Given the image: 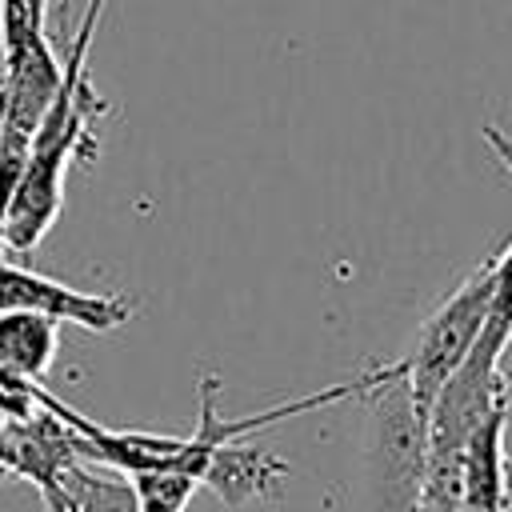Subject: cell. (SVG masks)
<instances>
[{"instance_id":"30bf717a","label":"cell","mask_w":512,"mask_h":512,"mask_svg":"<svg viewBox=\"0 0 512 512\" xmlns=\"http://www.w3.org/2000/svg\"><path fill=\"white\" fill-rule=\"evenodd\" d=\"M496 380H500V396L508 408V436H512V320H508V332H504V344L496 356Z\"/></svg>"},{"instance_id":"8fae6325","label":"cell","mask_w":512,"mask_h":512,"mask_svg":"<svg viewBox=\"0 0 512 512\" xmlns=\"http://www.w3.org/2000/svg\"><path fill=\"white\" fill-rule=\"evenodd\" d=\"M492 272H496V304L512 308V244L500 256H492Z\"/></svg>"},{"instance_id":"277c9868","label":"cell","mask_w":512,"mask_h":512,"mask_svg":"<svg viewBox=\"0 0 512 512\" xmlns=\"http://www.w3.org/2000/svg\"><path fill=\"white\" fill-rule=\"evenodd\" d=\"M132 308L136 304L124 292H80L64 280L0 260V312H32L84 332H112L132 320Z\"/></svg>"},{"instance_id":"4fadbf2b","label":"cell","mask_w":512,"mask_h":512,"mask_svg":"<svg viewBox=\"0 0 512 512\" xmlns=\"http://www.w3.org/2000/svg\"><path fill=\"white\" fill-rule=\"evenodd\" d=\"M40 496H44V512H72V504H68V492H64V484H52V488H44Z\"/></svg>"},{"instance_id":"3957f363","label":"cell","mask_w":512,"mask_h":512,"mask_svg":"<svg viewBox=\"0 0 512 512\" xmlns=\"http://www.w3.org/2000/svg\"><path fill=\"white\" fill-rule=\"evenodd\" d=\"M372 400V508L376 512H416L420 468H424V416L416 412L408 384L396 364H380L376 384L364 392Z\"/></svg>"},{"instance_id":"7c38bea8","label":"cell","mask_w":512,"mask_h":512,"mask_svg":"<svg viewBox=\"0 0 512 512\" xmlns=\"http://www.w3.org/2000/svg\"><path fill=\"white\" fill-rule=\"evenodd\" d=\"M480 132H484V140H488L492 156H496V160H500V164L508 168V176H512V140H508V136H504V132H500L496 124H484Z\"/></svg>"},{"instance_id":"6da1fadb","label":"cell","mask_w":512,"mask_h":512,"mask_svg":"<svg viewBox=\"0 0 512 512\" xmlns=\"http://www.w3.org/2000/svg\"><path fill=\"white\" fill-rule=\"evenodd\" d=\"M100 12L104 0H88L80 32L68 48L64 72H60V88L32 136V152L24 164V176L12 192V204L4 212V228H0V244L12 252H32L48 228L56 224L60 208H64V180L72 172L76 160H92L96 156V136H92V120L108 112V104L92 92L88 80V48L92 36L100 28Z\"/></svg>"},{"instance_id":"ba28073f","label":"cell","mask_w":512,"mask_h":512,"mask_svg":"<svg viewBox=\"0 0 512 512\" xmlns=\"http://www.w3.org/2000/svg\"><path fill=\"white\" fill-rule=\"evenodd\" d=\"M64 492H68V504L72 512H144L140 508V496L132 488V480L116 468H104V464H88V460H76L68 472H64Z\"/></svg>"},{"instance_id":"9c48e42d","label":"cell","mask_w":512,"mask_h":512,"mask_svg":"<svg viewBox=\"0 0 512 512\" xmlns=\"http://www.w3.org/2000/svg\"><path fill=\"white\" fill-rule=\"evenodd\" d=\"M128 480H132L144 512H184L188 500L200 492V480L184 476V472H144V476H128Z\"/></svg>"},{"instance_id":"2e32d148","label":"cell","mask_w":512,"mask_h":512,"mask_svg":"<svg viewBox=\"0 0 512 512\" xmlns=\"http://www.w3.org/2000/svg\"><path fill=\"white\" fill-rule=\"evenodd\" d=\"M0 132H4V88H0Z\"/></svg>"},{"instance_id":"8992f818","label":"cell","mask_w":512,"mask_h":512,"mask_svg":"<svg viewBox=\"0 0 512 512\" xmlns=\"http://www.w3.org/2000/svg\"><path fill=\"white\" fill-rule=\"evenodd\" d=\"M292 464L284 456H276L272 448L256 444V440H228L224 448H216L200 472V488L216 492L228 508H240L248 500L272 496L284 480H288Z\"/></svg>"},{"instance_id":"5bb4252c","label":"cell","mask_w":512,"mask_h":512,"mask_svg":"<svg viewBox=\"0 0 512 512\" xmlns=\"http://www.w3.org/2000/svg\"><path fill=\"white\" fill-rule=\"evenodd\" d=\"M24 4H28V12H32L36 20H44V16H48V0H24Z\"/></svg>"},{"instance_id":"52a82bcc","label":"cell","mask_w":512,"mask_h":512,"mask_svg":"<svg viewBox=\"0 0 512 512\" xmlns=\"http://www.w3.org/2000/svg\"><path fill=\"white\" fill-rule=\"evenodd\" d=\"M56 320L32 312H0V372L40 380L56 360Z\"/></svg>"},{"instance_id":"7a4b0ae2","label":"cell","mask_w":512,"mask_h":512,"mask_svg":"<svg viewBox=\"0 0 512 512\" xmlns=\"http://www.w3.org/2000/svg\"><path fill=\"white\" fill-rule=\"evenodd\" d=\"M492 312H496V272H492V260H484L472 276H464L440 300V308L424 320L408 356L396 360L400 380L408 384V396L420 416H428V408L440 396V388L448 384V376L476 348Z\"/></svg>"},{"instance_id":"9a60e30c","label":"cell","mask_w":512,"mask_h":512,"mask_svg":"<svg viewBox=\"0 0 512 512\" xmlns=\"http://www.w3.org/2000/svg\"><path fill=\"white\" fill-rule=\"evenodd\" d=\"M512 452V448H508ZM508 472H512V460H508ZM504 512H512V484H508V504H504Z\"/></svg>"},{"instance_id":"5b68a950","label":"cell","mask_w":512,"mask_h":512,"mask_svg":"<svg viewBox=\"0 0 512 512\" xmlns=\"http://www.w3.org/2000/svg\"><path fill=\"white\" fill-rule=\"evenodd\" d=\"M76 460H80L76 432L60 416H52L48 408L0 428V472H16V476L32 480L40 492L52 488V484H60L64 472Z\"/></svg>"}]
</instances>
